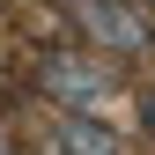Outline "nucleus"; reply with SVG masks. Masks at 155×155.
I'll return each mask as SVG.
<instances>
[{
  "label": "nucleus",
  "instance_id": "nucleus-5",
  "mask_svg": "<svg viewBox=\"0 0 155 155\" xmlns=\"http://www.w3.org/2000/svg\"><path fill=\"white\" fill-rule=\"evenodd\" d=\"M133 8H140V15H148V22H155V0H133Z\"/></svg>",
  "mask_w": 155,
  "mask_h": 155
},
{
  "label": "nucleus",
  "instance_id": "nucleus-6",
  "mask_svg": "<svg viewBox=\"0 0 155 155\" xmlns=\"http://www.w3.org/2000/svg\"><path fill=\"white\" fill-rule=\"evenodd\" d=\"M148 133H155V96H148Z\"/></svg>",
  "mask_w": 155,
  "mask_h": 155
},
{
  "label": "nucleus",
  "instance_id": "nucleus-2",
  "mask_svg": "<svg viewBox=\"0 0 155 155\" xmlns=\"http://www.w3.org/2000/svg\"><path fill=\"white\" fill-rule=\"evenodd\" d=\"M59 15L74 22L89 52H104V59H148L155 52V22L133 0H59Z\"/></svg>",
  "mask_w": 155,
  "mask_h": 155
},
{
  "label": "nucleus",
  "instance_id": "nucleus-4",
  "mask_svg": "<svg viewBox=\"0 0 155 155\" xmlns=\"http://www.w3.org/2000/svg\"><path fill=\"white\" fill-rule=\"evenodd\" d=\"M0 155H22V148H15V133H8V126H0Z\"/></svg>",
  "mask_w": 155,
  "mask_h": 155
},
{
  "label": "nucleus",
  "instance_id": "nucleus-1",
  "mask_svg": "<svg viewBox=\"0 0 155 155\" xmlns=\"http://www.w3.org/2000/svg\"><path fill=\"white\" fill-rule=\"evenodd\" d=\"M22 81L45 96L52 111H104L111 96H118L111 59H104V52H89V45H37L30 67H22Z\"/></svg>",
  "mask_w": 155,
  "mask_h": 155
},
{
  "label": "nucleus",
  "instance_id": "nucleus-3",
  "mask_svg": "<svg viewBox=\"0 0 155 155\" xmlns=\"http://www.w3.org/2000/svg\"><path fill=\"white\" fill-rule=\"evenodd\" d=\"M45 155H126V140L96 118V111H52V126H45Z\"/></svg>",
  "mask_w": 155,
  "mask_h": 155
}]
</instances>
